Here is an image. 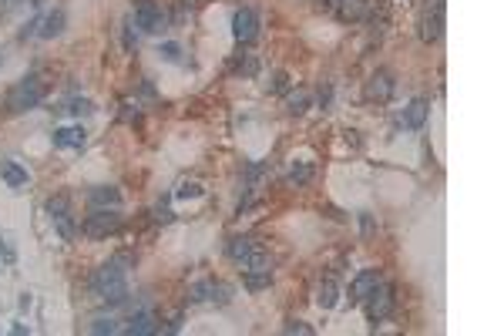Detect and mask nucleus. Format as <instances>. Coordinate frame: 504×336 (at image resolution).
<instances>
[{
    "mask_svg": "<svg viewBox=\"0 0 504 336\" xmlns=\"http://www.w3.org/2000/svg\"><path fill=\"white\" fill-rule=\"evenodd\" d=\"M189 299L192 303H225L229 299V290L222 283H216V279H202V283H195L189 290Z\"/></svg>",
    "mask_w": 504,
    "mask_h": 336,
    "instance_id": "9",
    "label": "nucleus"
},
{
    "mask_svg": "<svg viewBox=\"0 0 504 336\" xmlns=\"http://www.w3.org/2000/svg\"><path fill=\"white\" fill-rule=\"evenodd\" d=\"M225 252H229V259L232 263H239V266H245L256 252H259V246L252 242V239H245V236H236V239H229V246H225Z\"/></svg>",
    "mask_w": 504,
    "mask_h": 336,
    "instance_id": "14",
    "label": "nucleus"
},
{
    "mask_svg": "<svg viewBox=\"0 0 504 336\" xmlns=\"http://www.w3.org/2000/svg\"><path fill=\"white\" fill-rule=\"evenodd\" d=\"M37 27H41V37H58L64 30V10H51L44 21H37Z\"/></svg>",
    "mask_w": 504,
    "mask_h": 336,
    "instance_id": "19",
    "label": "nucleus"
},
{
    "mask_svg": "<svg viewBox=\"0 0 504 336\" xmlns=\"http://www.w3.org/2000/svg\"><path fill=\"white\" fill-rule=\"evenodd\" d=\"M24 0H0V14H10V10H17Z\"/></svg>",
    "mask_w": 504,
    "mask_h": 336,
    "instance_id": "29",
    "label": "nucleus"
},
{
    "mask_svg": "<svg viewBox=\"0 0 504 336\" xmlns=\"http://www.w3.org/2000/svg\"><path fill=\"white\" fill-rule=\"evenodd\" d=\"M44 101V85H41V78L37 74H31V78H24L17 81L14 88L7 91V98H3V108L10 114H21V112H31V108H37Z\"/></svg>",
    "mask_w": 504,
    "mask_h": 336,
    "instance_id": "2",
    "label": "nucleus"
},
{
    "mask_svg": "<svg viewBox=\"0 0 504 336\" xmlns=\"http://www.w3.org/2000/svg\"><path fill=\"white\" fill-rule=\"evenodd\" d=\"M121 229V215H118V209H91V215L81 222V232L88 236V239H108Z\"/></svg>",
    "mask_w": 504,
    "mask_h": 336,
    "instance_id": "3",
    "label": "nucleus"
},
{
    "mask_svg": "<svg viewBox=\"0 0 504 336\" xmlns=\"http://www.w3.org/2000/svg\"><path fill=\"white\" fill-rule=\"evenodd\" d=\"M134 47V17L125 21V51H132Z\"/></svg>",
    "mask_w": 504,
    "mask_h": 336,
    "instance_id": "28",
    "label": "nucleus"
},
{
    "mask_svg": "<svg viewBox=\"0 0 504 336\" xmlns=\"http://www.w3.org/2000/svg\"><path fill=\"white\" fill-rule=\"evenodd\" d=\"M340 303V283L336 279H323L320 290H316V306L320 310H333Z\"/></svg>",
    "mask_w": 504,
    "mask_h": 336,
    "instance_id": "17",
    "label": "nucleus"
},
{
    "mask_svg": "<svg viewBox=\"0 0 504 336\" xmlns=\"http://www.w3.org/2000/svg\"><path fill=\"white\" fill-rule=\"evenodd\" d=\"M155 219H158V222H172V212L158 205V209H155Z\"/></svg>",
    "mask_w": 504,
    "mask_h": 336,
    "instance_id": "30",
    "label": "nucleus"
},
{
    "mask_svg": "<svg viewBox=\"0 0 504 336\" xmlns=\"http://www.w3.org/2000/svg\"><path fill=\"white\" fill-rule=\"evenodd\" d=\"M162 54H165L168 61H175V58H178V44H165V47H162Z\"/></svg>",
    "mask_w": 504,
    "mask_h": 336,
    "instance_id": "31",
    "label": "nucleus"
},
{
    "mask_svg": "<svg viewBox=\"0 0 504 336\" xmlns=\"http://www.w3.org/2000/svg\"><path fill=\"white\" fill-rule=\"evenodd\" d=\"M306 105H309L306 91H299V94H293V98H289V112H293V114H303V112H306Z\"/></svg>",
    "mask_w": 504,
    "mask_h": 336,
    "instance_id": "26",
    "label": "nucleus"
},
{
    "mask_svg": "<svg viewBox=\"0 0 504 336\" xmlns=\"http://www.w3.org/2000/svg\"><path fill=\"white\" fill-rule=\"evenodd\" d=\"M370 14V0H336V17L343 24L363 21Z\"/></svg>",
    "mask_w": 504,
    "mask_h": 336,
    "instance_id": "12",
    "label": "nucleus"
},
{
    "mask_svg": "<svg viewBox=\"0 0 504 336\" xmlns=\"http://www.w3.org/2000/svg\"><path fill=\"white\" fill-rule=\"evenodd\" d=\"M394 306H397V296H394V286H390V283H380V286L363 299V313H367L370 323H383L387 316L394 313Z\"/></svg>",
    "mask_w": 504,
    "mask_h": 336,
    "instance_id": "4",
    "label": "nucleus"
},
{
    "mask_svg": "<svg viewBox=\"0 0 504 336\" xmlns=\"http://www.w3.org/2000/svg\"><path fill=\"white\" fill-rule=\"evenodd\" d=\"M54 225H58L61 239H67V242L78 236V229H74V222H71V212H67V215H58V219H54Z\"/></svg>",
    "mask_w": 504,
    "mask_h": 336,
    "instance_id": "21",
    "label": "nucleus"
},
{
    "mask_svg": "<svg viewBox=\"0 0 504 336\" xmlns=\"http://www.w3.org/2000/svg\"><path fill=\"white\" fill-rule=\"evenodd\" d=\"M242 283H245L249 292H259L272 283V272H242Z\"/></svg>",
    "mask_w": 504,
    "mask_h": 336,
    "instance_id": "20",
    "label": "nucleus"
},
{
    "mask_svg": "<svg viewBox=\"0 0 504 336\" xmlns=\"http://www.w3.org/2000/svg\"><path fill=\"white\" fill-rule=\"evenodd\" d=\"M390 94H394V74L390 71H376V74H370V81L363 85V98L367 101H390Z\"/></svg>",
    "mask_w": 504,
    "mask_h": 336,
    "instance_id": "7",
    "label": "nucleus"
},
{
    "mask_svg": "<svg viewBox=\"0 0 504 336\" xmlns=\"http://www.w3.org/2000/svg\"><path fill=\"white\" fill-rule=\"evenodd\" d=\"M427 112H431V101L427 98H414L410 101V108L403 112V128H424V121H427Z\"/></svg>",
    "mask_w": 504,
    "mask_h": 336,
    "instance_id": "16",
    "label": "nucleus"
},
{
    "mask_svg": "<svg viewBox=\"0 0 504 336\" xmlns=\"http://www.w3.org/2000/svg\"><path fill=\"white\" fill-rule=\"evenodd\" d=\"M198 195H202V185L198 182H185L175 192V199H198Z\"/></svg>",
    "mask_w": 504,
    "mask_h": 336,
    "instance_id": "27",
    "label": "nucleus"
},
{
    "mask_svg": "<svg viewBox=\"0 0 504 336\" xmlns=\"http://www.w3.org/2000/svg\"><path fill=\"white\" fill-rule=\"evenodd\" d=\"M54 148H85V128L81 125H67L54 132Z\"/></svg>",
    "mask_w": 504,
    "mask_h": 336,
    "instance_id": "15",
    "label": "nucleus"
},
{
    "mask_svg": "<svg viewBox=\"0 0 504 336\" xmlns=\"http://www.w3.org/2000/svg\"><path fill=\"white\" fill-rule=\"evenodd\" d=\"M88 205L91 209H121V192L111 185H98L88 192Z\"/></svg>",
    "mask_w": 504,
    "mask_h": 336,
    "instance_id": "13",
    "label": "nucleus"
},
{
    "mask_svg": "<svg viewBox=\"0 0 504 336\" xmlns=\"http://www.w3.org/2000/svg\"><path fill=\"white\" fill-rule=\"evenodd\" d=\"M134 24H138L141 30H148V34H162V30L168 27V14H165L162 3H155V0H138V7H134Z\"/></svg>",
    "mask_w": 504,
    "mask_h": 336,
    "instance_id": "5",
    "label": "nucleus"
},
{
    "mask_svg": "<svg viewBox=\"0 0 504 336\" xmlns=\"http://www.w3.org/2000/svg\"><path fill=\"white\" fill-rule=\"evenodd\" d=\"M380 283H383L380 269H363V272H360V276L350 283V303H363V299H367V296H370Z\"/></svg>",
    "mask_w": 504,
    "mask_h": 336,
    "instance_id": "10",
    "label": "nucleus"
},
{
    "mask_svg": "<svg viewBox=\"0 0 504 336\" xmlns=\"http://www.w3.org/2000/svg\"><path fill=\"white\" fill-rule=\"evenodd\" d=\"M125 266H132V256H128V252L114 256L111 263H105V266H98L91 272V292H94L101 303H108V306H125V303H128L132 292H128Z\"/></svg>",
    "mask_w": 504,
    "mask_h": 336,
    "instance_id": "1",
    "label": "nucleus"
},
{
    "mask_svg": "<svg viewBox=\"0 0 504 336\" xmlns=\"http://www.w3.org/2000/svg\"><path fill=\"white\" fill-rule=\"evenodd\" d=\"M0 179L7 182L10 188H21V185H27V172L17 161H0Z\"/></svg>",
    "mask_w": 504,
    "mask_h": 336,
    "instance_id": "18",
    "label": "nucleus"
},
{
    "mask_svg": "<svg viewBox=\"0 0 504 336\" xmlns=\"http://www.w3.org/2000/svg\"><path fill=\"white\" fill-rule=\"evenodd\" d=\"M283 333H299V336H313V326L303 323V319H289L283 326Z\"/></svg>",
    "mask_w": 504,
    "mask_h": 336,
    "instance_id": "25",
    "label": "nucleus"
},
{
    "mask_svg": "<svg viewBox=\"0 0 504 336\" xmlns=\"http://www.w3.org/2000/svg\"><path fill=\"white\" fill-rule=\"evenodd\" d=\"M47 215L58 219V215H67V195H58V199H47Z\"/></svg>",
    "mask_w": 504,
    "mask_h": 336,
    "instance_id": "23",
    "label": "nucleus"
},
{
    "mask_svg": "<svg viewBox=\"0 0 504 336\" xmlns=\"http://www.w3.org/2000/svg\"><path fill=\"white\" fill-rule=\"evenodd\" d=\"M370 232H373V219L363 212V236H370Z\"/></svg>",
    "mask_w": 504,
    "mask_h": 336,
    "instance_id": "32",
    "label": "nucleus"
},
{
    "mask_svg": "<svg viewBox=\"0 0 504 336\" xmlns=\"http://www.w3.org/2000/svg\"><path fill=\"white\" fill-rule=\"evenodd\" d=\"M440 34H444V7H427L424 21H420V41L424 44H437Z\"/></svg>",
    "mask_w": 504,
    "mask_h": 336,
    "instance_id": "8",
    "label": "nucleus"
},
{
    "mask_svg": "<svg viewBox=\"0 0 504 336\" xmlns=\"http://www.w3.org/2000/svg\"><path fill=\"white\" fill-rule=\"evenodd\" d=\"M121 333H132V336H152L158 333V319H155L152 310H138V313L128 319V326H121Z\"/></svg>",
    "mask_w": 504,
    "mask_h": 336,
    "instance_id": "11",
    "label": "nucleus"
},
{
    "mask_svg": "<svg viewBox=\"0 0 504 336\" xmlns=\"http://www.w3.org/2000/svg\"><path fill=\"white\" fill-rule=\"evenodd\" d=\"M309 179H313V165H299V168H293V172H289V185H296V188H299V185H306Z\"/></svg>",
    "mask_w": 504,
    "mask_h": 336,
    "instance_id": "22",
    "label": "nucleus"
},
{
    "mask_svg": "<svg viewBox=\"0 0 504 336\" xmlns=\"http://www.w3.org/2000/svg\"><path fill=\"white\" fill-rule=\"evenodd\" d=\"M256 34H259V17H256V10H252V7L236 10V17H232V37H236L239 44H249Z\"/></svg>",
    "mask_w": 504,
    "mask_h": 336,
    "instance_id": "6",
    "label": "nucleus"
},
{
    "mask_svg": "<svg viewBox=\"0 0 504 336\" xmlns=\"http://www.w3.org/2000/svg\"><path fill=\"white\" fill-rule=\"evenodd\" d=\"M91 333H121V326H118V319H94L91 323Z\"/></svg>",
    "mask_w": 504,
    "mask_h": 336,
    "instance_id": "24",
    "label": "nucleus"
}]
</instances>
